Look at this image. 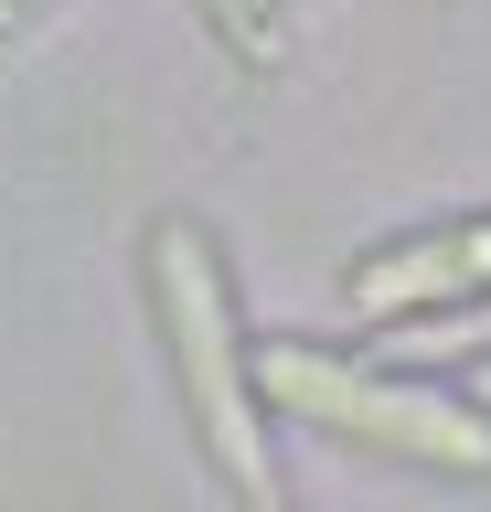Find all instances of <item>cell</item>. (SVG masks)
Returning a JSON list of instances; mask_svg holds the SVG:
<instances>
[{
	"mask_svg": "<svg viewBox=\"0 0 491 512\" xmlns=\"http://www.w3.org/2000/svg\"><path fill=\"white\" fill-rule=\"evenodd\" d=\"M150 310H161V342H171V384H182V416H193L203 459L225 470L235 512H299L278 448H267V395H257V363H246V331H235V288H225V256L193 214H161L150 224Z\"/></svg>",
	"mask_w": 491,
	"mask_h": 512,
	"instance_id": "cell-1",
	"label": "cell"
},
{
	"mask_svg": "<svg viewBox=\"0 0 491 512\" xmlns=\"http://www.w3.org/2000/svg\"><path fill=\"white\" fill-rule=\"evenodd\" d=\"M257 363V395L289 406L299 427H331L353 448H385L406 470H449V480H491V416L438 395V384H406L385 363H353L331 342H246Z\"/></svg>",
	"mask_w": 491,
	"mask_h": 512,
	"instance_id": "cell-2",
	"label": "cell"
},
{
	"mask_svg": "<svg viewBox=\"0 0 491 512\" xmlns=\"http://www.w3.org/2000/svg\"><path fill=\"white\" fill-rule=\"evenodd\" d=\"M491 288V214H459V224H427V235H395L374 246L342 278L353 320L395 331V320H427V310H459V299H481Z\"/></svg>",
	"mask_w": 491,
	"mask_h": 512,
	"instance_id": "cell-3",
	"label": "cell"
},
{
	"mask_svg": "<svg viewBox=\"0 0 491 512\" xmlns=\"http://www.w3.org/2000/svg\"><path fill=\"white\" fill-rule=\"evenodd\" d=\"M395 352H417V363H438V352H491V288H481V299H459V310L395 320Z\"/></svg>",
	"mask_w": 491,
	"mask_h": 512,
	"instance_id": "cell-4",
	"label": "cell"
},
{
	"mask_svg": "<svg viewBox=\"0 0 491 512\" xmlns=\"http://www.w3.org/2000/svg\"><path fill=\"white\" fill-rule=\"evenodd\" d=\"M203 22L225 32V43H235L246 64H278V22H267L257 0H203Z\"/></svg>",
	"mask_w": 491,
	"mask_h": 512,
	"instance_id": "cell-5",
	"label": "cell"
},
{
	"mask_svg": "<svg viewBox=\"0 0 491 512\" xmlns=\"http://www.w3.org/2000/svg\"><path fill=\"white\" fill-rule=\"evenodd\" d=\"M43 11H54V0H0V43H11L22 22H43Z\"/></svg>",
	"mask_w": 491,
	"mask_h": 512,
	"instance_id": "cell-6",
	"label": "cell"
},
{
	"mask_svg": "<svg viewBox=\"0 0 491 512\" xmlns=\"http://www.w3.org/2000/svg\"><path fill=\"white\" fill-rule=\"evenodd\" d=\"M470 363H481V416H491V352H470Z\"/></svg>",
	"mask_w": 491,
	"mask_h": 512,
	"instance_id": "cell-7",
	"label": "cell"
}]
</instances>
